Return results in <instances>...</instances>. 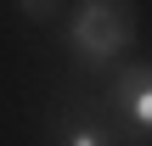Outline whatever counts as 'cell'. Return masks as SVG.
<instances>
[{
    "mask_svg": "<svg viewBox=\"0 0 152 146\" xmlns=\"http://www.w3.org/2000/svg\"><path fill=\"white\" fill-rule=\"evenodd\" d=\"M62 34H68V51L85 68L124 62L135 51V6L130 0H73Z\"/></svg>",
    "mask_w": 152,
    "mask_h": 146,
    "instance_id": "obj_1",
    "label": "cell"
},
{
    "mask_svg": "<svg viewBox=\"0 0 152 146\" xmlns=\"http://www.w3.org/2000/svg\"><path fill=\"white\" fill-rule=\"evenodd\" d=\"M107 101H113V118H118L130 135L152 141V62H124V68L113 73Z\"/></svg>",
    "mask_w": 152,
    "mask_h": 146,
    "instance_id": "obj_2",
    "label": "cell"
},
{
    "mask_svg": "<svg viewBox=\"0 0 152 146\" xmlns=\"http://www.w3.org/2000/svg\"><path fill=\"white\" fill-rule=\"evenodd\" d=\"M51 146H118V129L85 107H62L51 118Z\"/></svg>",
    "mask_w": 152,
    "mask_h": 146,
    "instance_id": "obj_3",
    "label": "cell"
},
{
    "mask_svg": "<svg viewBox=\"0 0 152 146\" xmlns=\"http://www.w3.org/2000/svg\"><path fill=\"white\" fill-rule=\"evenodd\" d=\"M17 11H23L28 23H51V17L62 11V0H17Z\"/></svg>",
    "mask_w": 152,
    "mask_h": 146,
    "instance_id": "obj_4",
    "label": "cell"
}]
</instances>
